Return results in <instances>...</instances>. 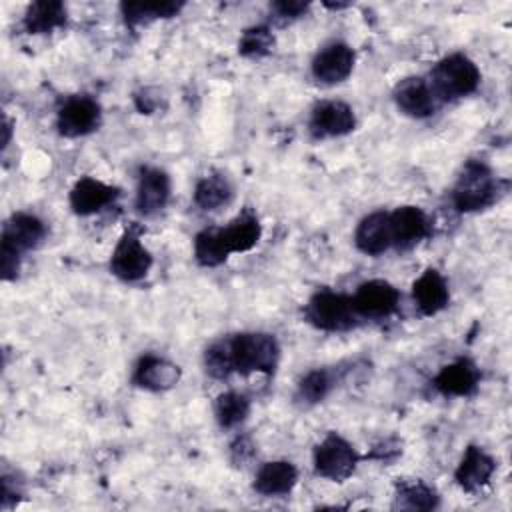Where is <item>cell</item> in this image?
<instances>
[{
    "instance_id": "8fae6325",
    "label": "cell",
    "mask_w": 512,
    "mask_h": 512,
    "mask_svg": "<svg viewBox=\"0 0 512 512\" xmlns=\"http://www.w3.org/2000/svg\"><path fill=\"white\" fill-rule=\"evenodd\" d=\"M354 50L346 42H330L322 46L312 60V76L322 84L344 82L354 68Z\"/></svg>"
},
{
    "instance_id": "d6986e66",
    "label": "cell",
    "mask_w": 512,
    "mask_h": 512,
    "mask_svg": "<svg viewBox=\"0 0 512 512\" xmlns=\"http://www.w3.org/2000/svg\"><path fill=\"white\" fill-rule=\"evenodd\" d=\"M354 244L362 254L380 256L392 248V232L388 212L376 210L360 220L354 232Z\"/></svg>"
},
{
    "instance_id": "1f68e13d",
    "label": "cell",
    "mask_w": 512,
    "mask_h": 512,
    "mask_svg": "<svg viewBox=\"0 0 512 512\" xmlns=\"http://www.w3.org/2000/svg\"><path fill=\"white\" fill-rule=\"evenodd\" d=\"M308 6H310L308 2H300V0H280L272 4V8L282 18H300L308 10Z\"/></svg>"
},
{
    "instance_id": "484cf974",
    "label": "cell",
    "mask_w": 512,
    "mask_h": 512,
    "mask_svg": "<svg viewBox=\"0 0 512 512\" xmlns=\"http://www.w3.org/2000/svg\"><path fill=\"white\" fill-rule=\"evenodd\" d=\"M232 198V186L226 176L210 174L196 182L194 188V202L202 210H218L220 206L228 204Z\"/></svg>"
},
{
    "instance_id": "9c48e42d",
    "label": "cell",
    "mask_w": 512,
    "mask_h": 512,
    "mask_svg": "<svg viewBox=\"0 0 512 512\" xmlns=\"http://www.w3.org/2000/svg\"><path fill=\"white\" fill-rule=\"evenodd\" d=\"M308 128L314 138H336L356 128V116L346 102L324 100L312 108Z\"/></svg>"
},
{
    "instance_id": "7402d4cb",
    "label": "cell",
    "mask_w": 512,
    "mask_h": 512,
    "mask_svg": "<svg viewBox=\"0 0 512 512\" xmlns=\"http://www.w3.org/2000/svg\"><path fill=\"white\" fill-rule=\"evenodd\" d=\"M222 236L230 254L248 252L258 244L262 236V224L254 212L244 210L226 226H222Z\"/></svg>"
},
{
    "instance_id": "f1b7e54d",
    "label": "cell",
    "mask_w": 512,
    "mask_h": 512,
    "mask_svg": "<svg viewBox=\"0 0 512 512\" xmlns=\"http://www.w3.org/2000/svg\"><path fill=\"white\" fill-rule=\"evenodd\" d=\"M332 388H334V374L326 368H316V370H310L298 382V398L306 404H316V402H322Z\"/></svg>"
},
{
    "instance_id": "ffe728a7",
    "label": "cell",
    "mask_w": 512,
    "mask_h": 512,
    "mask_svg": "<svg viewBox=\"0 0 512 512\" xmlns=\"http://www.w3.org/2000/svg\"><path fill=\"white\" fill-rule=\"evenodd\" d=\"M412 296L416 302V308L424 316H434L440 310L448 306L450 290L448 282L436 268H426L412 284Z\"/></svg>"
},
{
    "instance_id": "f546056e",
    "label": "cell",
    "mask_w": 512,
    "mask_h": 512,
    "mask_svg": "<svg viewBox=\"0 0 512 512\" xmlns=\"http://www.w3.org/2000/svg\"><path fill=\"white\" fill-rule=\"evenodd\" d=\"M272 46H274V36L270 28L258 24L242 32L238 42V52L246 58H260V56H266L272 50Z\"/></svg>"
},
{
    "instance_id": "9a60e30c",
    "label": "cell",
    "mask_w": 512,
    "mask_h": 512,
    "mask_svg": "<svg viewBox=\"0 0 512 512\" xmlns=\"http://www.w3.org/2000/svg\"><path fill=\"white\" fill-rule=\"evenodd\" d=\"M392 246L412 248L430 234V218L418 206H398L388 212Z\"/></svg>"
},
{
    "instance_id": "836d02e7",
    "label": "cell",
    "mask_w": 512,
    "mask_h": 512,
    "mask_svg": "<svg viewBox=\"0 0 512 512\" xmlns=\"http://www.w3.org/2000/svg\"><path fill=\"white\" fill-rule=\"evenodd\" d=\"M10 142V122L4 120V146H8Z\"/></svg>"
},
{
    "instance_id": "7a4b0ae2",
    "label": "cell",
    "mask_w": 512,
    "mask_h": 512,
    "mask_svg": "<svg viewBox=\"0 0 512 512\" xmlns=\"http://www.w3.org/2000/svg\"><path fill=\"white\" fill-rule=\"evenodd\" d=\"M232 372L272 374L280 360V346L272 334L266 332H242L226 338Z\"/></svg>"
},
{
    "instance_id": "e0dca14e",
    "label": "cell",
    "mask_w": 512,
    "mask_h": 512,
    "mask_svg": "<svg viewBox=\"0 0 512 512\" xmlns=\"http://www.w3.org/2000/svg\"><path fill=\"white\" fill-rule=\"evenodd\" d=\"M182 378V370L168 358L146 354L138 360L134 368V382L152 392H164L174 388Z\"/></svg>"
},
{
    "instance_id": "7c38bea8",
    "label": "cell",
    "mask_w": 512,
    "mask_h": 512,
    "mask_svg": "<svg viewBox=\"0 0 512 512\" xmlns=\"http://www.w3.org/2000/svg\"><path fill=\"white\" fill-rule=\"evenodd\" d=\"M398 110L410 118H428L438 106V98L428 80L420 76H408L400 80L392 92Z\"/></svg>"
},
{
    "instance_id": "ba28073f",
    "label": "cell",
    "mask_w": 512,
    "mask_h": 512,
    "mask_svg": "<svg viewBox=\"0 0 512 512\" xmlns=\"http://www.w3.org/2000/svg\"><path fill=\"white\" fill-rule=\"evenodd\" d=\"M46 236V224L28 212H18L6 220L0 238V254L22 258L24 252L36 248Z\"/></svg>"
},
{
    "instance_id": "2e32d148",
    "label": "cell",
    "mask_w": 512,
    "mask_h": 512,
    "mask_svg": "<svg viewBox=\"0 0 512 512\" xmlns=\"http://www.w3.org/2000/svg\"><path fill=\"white\" fill-rule=\"evenodd\" d=\"M432 384L444 396H472L480 384V370L470 358H458L440 368Z\"/></svg>"
},
{
    "instance_id": "d4e9b609",
    "label": "cell",
    "mask_w": 512,
    "mask_h": 512,
    "mask_svg": "<svg viewBox=\"0 0 512 512\" xmlns=\"http://www.w3.org/2000/svg\"><path fill=\"white\" fill-rule=\"evenodd\" d=\"M184 8V2H122L120 12L128 26H136L142 22L158 20V18H172Z\"/></svg>"
},
{
    "instance_id": "52a82bcc",
    "label": "cell",
    "mask_w": 512,
    "mask_h": 512,
    "mask_svg": "<svg viewBox=\"0 0 512 512\" xmlns=\"http://www.w3.org/2000/svg\"><path fill=\"white\" fill-rule=\"evenodd\" d=\"M100 104L86 96H70L56 114V128L66 138H78L90 134L100 124Z\"/></svg>"
},
{
    "instance_id": "3957f363",
    "label": "cell",
    "mask_w": 512,
    "mask_h": 512,
    "mask_svg": "<svg viewBox=\"0 0 512 512\" xmlns=\"http://www.w3.org/2000/svg\"><path fill=\"white\" fill-rule=\"evenodd\" d=\"M428 82L438 100H454L468 96L478 88L480 70L466 54L456 52L434 66Z\"/></svg>"
},
{
    "instance_id": "6da1fadb",
    "label": "cell",
    "mask_w": 512,
    "mask_h": 512,
    "mask_svg": "<svg viewBox=\"0 0 512 512\" xmlns=\"http://www.w3.org/2000/svg\"><path fill=\"white\" fill-rule=\"evenodd\" d=\"M502 182L494 172L480 160H468L462 166V172L452 188V204L458 212H478L490 208L500 194L506 190L500 188Z\"/></svg>"
},
{
    "instance_id": "83f0119b",
    "label": "cell",
    "mask_w": 512,
    "mask_h": 512,
    "mask_svg": "<svg viewBox=\"0 0 512 512\" xmlns=\"http://www.w3.org/2000/svg\"><path fill=\"white\" fill-rule=\"evenodd\" d=\"M214 414L222 428H234L248 418L250 400L246 394L236 390L222 392L214 402Z\"/></svg>"
},
{
    "instance_id": "44dd1931",
    "label": "cell",
    "mask_w": 512,
    "mask_h": 512,
    "mask_svg": "<svg viewBox=\"0 0 512 512\" xmlns=\"http://www.w3.org/2000/svg\"><path fill=\"white\" fill-rule=\"evenodd\" d=\"M298 482V470L288 460H274L260 466L254 478V490L262 496H284Z\"/></svg>"
},
{
    "instance_id": "4316f807",
    "label": "cell",
    "mask_w": 512,
    "mask_h": 512,
    "mask_svg": "<svg viewBox=\"0 0 512 512\" xmlns=\"http://www.w3.org/2000/svg\"><path fill=\"white\" fill-rule=\"evenodd\" d=\"M440 502L436 490L422 480H398L396 504L408 510H432Z\"/></svg>"
},
{
    "instance_id": "4fadbf2b",
    "label": "cell",
    "mask_w": 512,
    "mask_h": 512,
    "mask_svg": "<svg viewBox=\"0 0 512 512\" xmlns=\"http://www.w3.org/2000/svg\"><path fill=\"white\" fill-rule=\"evenodd\" d=\"M494 470V458L484 448L470 444L454 470V480L464 492L476 494L490 482Z\"/></svg>"
},
{
    "instance_id": "4dcf8cb0",
    "label": "cell",
    "mask_w": 512,
    "mask_h": 512,
    "mask_svg": "<svg viewBox=\"0 0 512 512\" xmlns=\"http://www.w3.org/2000/svg\"><path fill=\"white\" fill-rule=\"evenodd\" d=\"M204 366H206V372L214 378H226V376L232 374V362H230V352H228L226 338L216 340L206 348Z\"/></svg>"
},
{
    "instance_id": "30bf717a",
    "label": "cell",
    "mask_w": 512,
    "mask_h": 512,
    "mask_svg": "<svg viewBox=\"0 0 512 512\" xmlns=\"http://www.w3.org/2000/svg\"><path fill=\"white\" fill-rule=\"evenodd\" d=\"M352 298V306L362 318H384L396 312L400 292L386 280L362 282Z\"/></svg>"
},
{
    "instance_id": "cb8c5ba5",
    "label": "cell",
    "mask_w": 512,
    "mask_h": 512,
    "mask_svg": "<svg viewBox=\"0 0 512 512\" xmlns=\"http://www.w3.org/2000/svg\"><path fill=\"white\" fill-rule=\"evenodd\" d=\"M230 250L224 242L222 228H204L194 238V258L204 268L220 266L228 260Z\"/></svg>"
},
{
    "instance_id": "277c9868",
    "label": "cell",
    "mask_w": 512,
    "mask_h": 512,
    "mask_svg": "<svg viewBox=\"0 0 512 512\" xmlns=\"http://www.w3.org/2000/svg\"><path fill=\"white\" fill-rule=\"evenodd\" d=\"M308 322L326 332H342L356 326L360 318L352 306V298L334 290H318L306 306Z\"/></svg>"
},
{
    "instance_id": "5b68a950",
    "label": "cell",
    "mask_w": 512,
    "mask_h": 512,
    "mask_svg": "<svg viewBox=\"0 0 512 512\" xmlns=\"http://www.w3.org/2000/svg\"><path fill=\"white\" fill-rule=\"evenodd\" d=\"M360 456L356 448L336 432L324 436L314 448V470L330 482H344L352 476Z\"/></svg>"
},
{
    "instance_id": "8992f818",
    "label": "cell",
    "mask_w": 512,
    "mask_h": 512,
    "mask_svg": "<svg viewBox=\"0 0 512 512\" xmlns=\"http://www.w3.org/2000/svg\"><path fill=\"white\" fill-rule=\"evenodd\" d=\"M152 268V254L140 242V234L134 228H128L110 256V270L116 278L124 282L142 280Z\"/></svg>"
},
{
    "instance_id": "603a6c76",
    "label": "cell",
    "mask_w": 512,
    "mask_h": 512,
    "mask_svg": "<svg viewBox=\"0 0 512 512\" xmlns=\"http://www.w3.org/2000/svg\"><path fill=\"white\" fill-rule=\"evenodd\" d=\"M66 24V6L58 0L32 2L24 14V28L30 34H46Z\"/></svg>"
},
{
    "instance_id": "ac0fdd59",
    "label": "cell",
    "mask_w": 512,
    "mask_h": 512,
    "mask_svg": "<svg viewBox=\"0 0 512 512\" xmlns=\"http://www.w3.org/2000/svg\"><path fill=\"white\" fill-rule=\"evenodd\" d=\"M170 200V176L154 166L140 170L136 188V208L144 216L160 212Z\"/></svg>"
},
{
    "instance_id": "5bb4252c",
    "label": "cell",
    "mask_w": 512,
    "mask_h": 512,
    "mask_svg": "<svg viewBox=\"0 0 512 512\" xmlns=\"http://www.w3.org/2000/svg\"><path fill=\"white\" fill-rule=\"evenodd\" d=\"M118 196L120 190L116 186L92 176H84L76 180V184L70 190V208L80 216H90L114 204Z\"/></svg>"
},
{
    "instance_id": "d6a6232c",
    "label": "cell",
    "mask_w": 512,
    "mask_h": 512,
    "mask_svg": "<svg viewBox=\"0 0 512 512\" xmlns=\"http://www.w3.org/2000/svg\"><path fill=\"white\" fill-rule=\"evenodd\" d=\"M230 452H232V462H236V464L242 466L246 460L252 458L254 446H252V442H250L248 438H238V440L230 446Z\"/></svg>"
}]
</instances>
